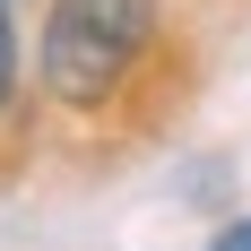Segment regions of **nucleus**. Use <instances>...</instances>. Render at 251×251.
<instances>
[{
  "mask_svg": "<svg viewBox=\"0 0 251 251\" xmlns=\"http://www.w3.org/2000/svg\"><path fill=\"white\" fill-rule=\"evenodd\" d=\"M156 26V0H61L44 26V78L70 104H104Z\"/></svg>",
  "mask_w": 251,
  "mask_h": 251,
  "instance_id": "f257e3e1",
  "label": "nucleus"
},
{
  "mask_svg": "<svg viewBox=\"0 0 251 251\" xmlns=\"http://www.w3.org/2000/svg\"><path fill=\"white\" fill-rule=\"evenodd\" d=\"M9 78H18V26H9V9H0V104H9Z\"/></svg>",
  "mask_w": 251,
  "mask_h": 251,
  "instance_id": "f03ea898",
  "label": "nucleus"
},
{
  "mask_svg": "<svg viewBox=\"0 0 251 251\" xmlns=\"http://www.w3.org/2000/svg\"><path fill=\"white\" fill-rule=\"evenodd\" d=\"M208 251H251V217H243V226H226V234H217Z\"/></svg>",
  "mask_w": 251,
  "mask_h": 251,
  "instance_id": "7ed1b4c3",
  "label": "nucleus"
}]
</instances>
